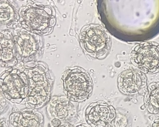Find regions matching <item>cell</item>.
<instances>
[{"label": "cell", "mask_w": 159, "mask_h": 127, "mask_svg": "<svg viewBox=\"0 0 159 127\" xmlns=\"http://www.w3.org/2000/svg\"><path fill=\"white\" fill-rule=\"evenodd\" d=\"M50 124L52 127H57L64 124L58 119H53L50 120Z\"/></svg>", "instance_id": "cell-14"}, {"label": "cell", "mask_w": 159, "mask_h": 127, "mask_svg": "<svg viewBox=\"0 0 159 127\" xmlns=\"http://www.w3.org/2000/svg\"><path fill=\"white\" fill-rule=\"evenodd\" d=\"M0 87L7 100L26 105L30 92L28 71L9 68L0 75Z\"/></svg>", "instance_id": "cell-1"}, {"label": "cell", "mask_w": 159, "mask_h": 127, "mask_svg": "<svg viewBox=\"0 0 159 127\" xmlns=\"http://www.w3.org/2000/svg\"><path fill=\"white\" fill-rule=\"evenodd\" d=\"M0 33V65L14 68L21 62L15 46V41L9 31Z\"/></svg>", "instance_id": "cell-10"}, {"label": "cell", "mask_w": 159, "mask_h": 127, "mask_svg": "<svg viewBox=\"0 0 159 127\" xmlns=\"http://www.w3.org/2000/svg\"><path fill=\"white\" fill-rule=\"evenodd\" d=\"M145 103L148 111L150 114L159 115V82H154L148 86Z\"/></svg>", "instance_id": "cell-11"}, {"label": "cell", "mask_w": 159, "mask_h": 127, "mask_svg": "<svg viewBox=\"0 0 159 127\" xmlns=\"http://www.w3.org/2000/svg\"><path fill=\"white\" fill-rule=\"evenodd\" d=\"M6 100L3 93L0 92V114L3 112L4 108L6 105Z\"/></svg>", "instance_id": "cell-13"}, {"label": "cell", "mask_w": 159, "mask_h": 127, "mask_svg": "<svg viewBox=\"0 0 159 127\" xmlns=\"http://www.w3.org/2000/svg\"><path fill=\"white\" fill-rule=\"evenodd\" d=\"M9 122L12 127H44V118L38 110L26 108L12 113Z\"/></svg>", "instance_id": "cell-9"}, {"label": "cell", "mask_w": 159, "mask_h": 127, "mask_svg": "<svg viewBox=\"0 0 159 127\" xmlns=\"http://www.w3.org/2000/svg\"><path fill=\"white\" fill-rule=\"evenodd\" d=\"M57 127H74V126L71 124H69V123H66V124H63Z\"/></svg>", "instance_id": "cell-17"}, {"label": "cell", "mask_w": 159, "mask_h": 127, "mask_svg": "<svg viewBox=\"0 0 159 127\" xmlns=\"http://www.w3.org/2000/svg\"><path fill=\"white\" fill-rule=\"evenodd\" d=\"M115 118L108 126L110 127H131L132 119L128 113L122 109L116 110Z\"/></svg>", "instance_id": "cell-12"}, {"label": "cell", "mask_w": 159, "mask_h": 127, "mask_svg": "<svg viewBox=\"0 0 159 127\" xmlns=\"http://www.w3.org/2000/svg\"><path fill=\"white\" fill-rule=\"evenodd\" d=\"M75 127H92L90 126L88 124H81V125H78Z\"/></svg>", "instance_id": "cell-18"}, {"label": "cell", "mask_w": 159, "mask_h": 127, "mask_svg": "<svg viewBox=\"0 0 159 127\" xmlns=\"http://www.w3.org/2000/svg\"><path fill=\"white\" fill-rule=\"evenodd\" d=\"M117 81L119 89L122 94L133 95L144 89L147 85V78L142 71L129 69L119 75Z\"/></svg>", "instance_id": "cell-7"}, {"label": "cell", "mask_w": 159, "mask_h": 127, "mask_svg": "<svg viewBox=\"0 0 159 127\" xmlns=\"http://www.w3.org/2000/svg\"><path fill=\"white\" fill-rule=\"evenodd\" d=\"M46 112L50 120L57 119L63 124H70L76 115V109L67 97L56 96L48 103Z\"/></svg>", "instance_id": "cell-8"}, {"label": "cell", "mask_w": 159, "mask_h": 127, "mask_svg": "<svg viewBox=\"0 0 159 127\" xmlns=\"http://www.w3.org/2000/svg\"><path fill=\"white\" fill-rule=\"evenodd\" d=\"M0 127H8L5 120L3 118H0Z\"/></svg>", "instance_id": "cell-15"}, {"label": "cell", "mask_w": 159, "mask_h": 127, "mask_svg": "<svg viewBox=\"0 0 159 127\" xmlns=\"http://www.w3.org/2000/svg\"><path fill=\"white\" fill-rule=\"evenodd\" d=\"M61 80L64 93L70 101L82 102L91 95V78L82 68L75 67L68 69L62 74Z\"/></svg>", "instance_id": "cell-3"}, {"label": "cell", "mask_w": 159, "mask_h": 127, "mask_svg": "<svg viewBox=\"0 0 159 127\" xmlns=\"http://www.w3.org/2000/svg\"><path fill=\"white\" fill-rule=\"evenodd\" d=\"M131 62L142 72L155 74L159 72V44L145 42L136 45L131 52Z\"/></svg>", "instance_id": "cell-4"}, {"label": "cell", "mask_w": 159, "mask_h": 127, "mask_svg": "<svg viewBox=\"0 0 159 127\" xmlns=\"http://www.w3.org/2000/svg\"><path fill=\"white\" fill-rule=\"evenodd\" d=\"M152 127H159V117L154 121L152 124Z\"/></svg>", "instance_id": "cell-16"}, {"label": "cell", "mask_w": 159, "mask_h": 127, "mask_svg": "<svg viewBox=\"0 0 159 127\" xmlns=\"http://www.w3.org/2000/svg\"><path fill=\"white\" fill-rule=\"evenodd\" d=\"M80 37L82 47L92 57L101 58L108 51L109 37L105 30L99 25L87 26Z\"/></svg>", "instance_id": "cell-5"}, {"label": "cell", "mask_w": 159, "mask_h": 127, "mask_svg": "<svg viewBox=\"0 0 159 127\" xmlns=\"http://www.w3.org/2000/svg\"><path fill=\"white\" fill-rule=\"evenodd\" d=\"M116 115L115 108L103 100L93 102L85 111L86 122L92 127L108 126Z\"/></svg>", "instance_id": "cell-6"}, {"label": "cell", "mask_w": 159, "mask_h": 127, "mask_svg": "<svg viewBox=\"0 0 159 127\" xmlns=\"http://www.w3.org/2000/svg\"><path fill=\"white\" fill-rule=\"evenodd\" d=\"M18 22L27 31L43 35L50 33L53 29L51 21L54 19L53 10L39 4L27 5L20 10Z\"/></svg>", "instance_id": "cell-2"}]
</instances>
